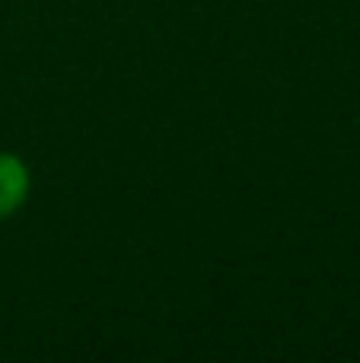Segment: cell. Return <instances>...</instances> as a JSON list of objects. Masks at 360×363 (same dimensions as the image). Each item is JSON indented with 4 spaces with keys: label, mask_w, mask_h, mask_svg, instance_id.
I'll use <instances>...</instances> for the list:
<instances>
[{
    "label": "cell",
    "mask_w": 360,
    "mask_h": 363,
    "mask_svg": "<svg viewBox=\"0 0 360 363\" xmlns=\"http://www.w3.org/2000/svg\"><path fill=\"white\" fill-rule=\"evenodd\" d=\"M29 198V169L16 153H0V220L13 217Z\"/></svg>",
    "instance_id": "1"
}]
</instances>
